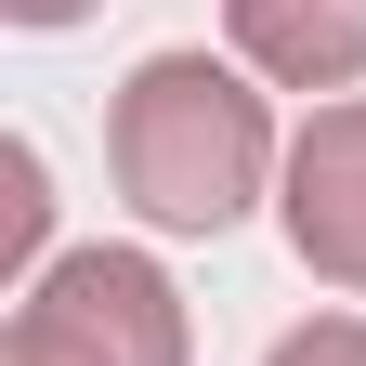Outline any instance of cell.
Segmentation results:
<instances>
[{
	"mask_svg": "<svg viewBox=\"0 0 366 366\" xmlns=\"http://www.w3.org/2000/svg\"><path fill=\"white\" fill-rule=\"evenodd\" d=\"M105 157H118V197L144 209L157 236H222V222H249V197L288 170L274 105L222 53H144L118 79Z\"/></svg>",
	"mask_w": 366,
	"mask_h": 366,
	"instance_id": "6da1fadb",
	"label": "cell"
},
{
	"mask_svg": "<svg viewBox=\"0 0 366 366\" xmlns=\"http://www.w3.org/2000/svg\"><path fill=\"white\" fill-rule=\"evenodd\" d=\"M274 222H288V249L327 274V288H366V92H340V105H314L288 131Z\"/></svg>",
	"mask_w": 366,
	"mask_h": 366,
	"instance_id": "3957f363",
	"label": "cell"
},
{
	"mask_svg": "<svg viewBox=\"0 0 366 366\" xmlns=\"http://www.w3.org/2000/svg\"><path fill=\"white\" fill-rule=\"evenodd\" d=\"M39 222H53V183H39V144H0V274L14 288H39Z\"/></svg>",
	"mask_w": 366,
	"mask_h": 366,
	"instance_id": "5b68a950",
	"label": "cell"
},
{
	"mask_svg": "<svg viewBox=\"0 0 366 366\" xmlns=\"http://www.w3.org/2000/svg\"><path fill=\"white\" fill-rule=\"evenodd\" d=\"M222 26L274 92H327L340 105L366 79V0H222Z\"/></svg>",
	"mask_w": 366,
	"mask_h": 366,
	"instance_id": "277c9868",
	"label": "cell"
},
{
	"mask_svg": "<svg viewBox=\"0 0 366 366\" xmlns=\"http://www.w3.org/2000/svg\"><path fill=\"white\" fill-rule=\"evenodd\" d=\"M0 14H14V26H79L92 0H0Z\"/></svg>",
	"mask_w": 366,
	"mask_h": 366,
	"instance_id": "52a82bcc",
	"label": "cell"
},
{
	"mask_svg": "<svg viewBox=\"0 0 366 366\" xmlns=\"http://www.w3.org/2000/svg\"><path fill=\"white\" fill-rule=\"evenodd\" d=\"M262 366H366V314H314V327H288Z\"/></svg>",
	"mask_w": 366,
	"mask_h": 366,
	"instance_id": "8992f818",
	"label": "cell"
},
{
	"mask_svg": "<svg viewBox=\"0 0 366 366\" xmlns=\"http://www.w3.org/2000/svg\"><path fill=\"white\" fill-rule=\"evenodd\" d=\"M183 288L144 249H66L0 327V366H183Z\"/></svg>",
	"mask_w": 366,
	"mask_h": 366,
	"instance_id": "7a4b0ae2",
	"label": "cell"
}]
</instances>
